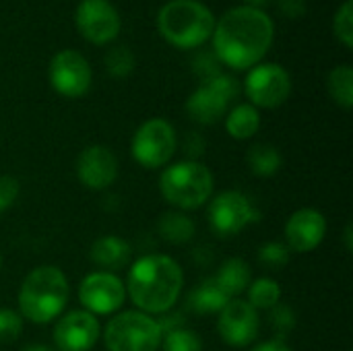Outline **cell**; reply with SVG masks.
Here are the masks:
<instances>
[{
	"mask_svg": "<svg viewBox=\"0 0 353 351\" xmlns=\"http://www.w3.org/2000/svg\"><path fill=\"white\" fill-rule=\"evenodd\" d=\"M157 232L165 242L180 246V244H186L194 238L196 225L184 211H168L159 217Z\"/></svg>",
	"mask_w": 353,
	"mask_h": 351,
	"instance_id": "obj_22",
	"label": "cell"
},
{
	"mask_svg": "<svg viewBox=\"0 0 353 351\" xmlns=\"http://www.w3.org/2000/svg\"><path fill=\"white\" fill-rule=\"evenodd\" d=\"M261 128V114L250 103H238L225 116V130L236 141L252 139Z\"/></svg>",
	"mask_w": 353,
	"mask_h": 351,
	"instance_id": "obj_21",
	"label": "cell"
},
{
	"mask_svg": "<svg viewBox=\"0 0 353 351\" xmlns=\"http://www.w3.org/2000/svg\"><path fill=\"white\" fill-rule=\"evenodd\" d=\"M21 194V184L14 176H0V213L8 211Z\"/></svg>",
	"mask_w": 353,
	"mask_h": 351,
	"instance_id": "obj_32",
	"label": "cell"
},
{
	"mask_svg": "<svg viewBox=\"0 0 353 351\" xmlns=\"http://www.w3.org/2000/svg\"><path fill=\"white\" fill-rule=\"evenodd\" d=\"M101 335L99 319L87 310H70L58 317L52 339L58 351H91Z\"/></svg>",
	"mask_w": 353,
	"mask_h": 351,
	"instance_id": "obj_14",
	"label": "cell"
},
{
	"mask_svg": "<svg viewBox=\"0 0 353 351\" xmlns=\"http://www.w3.org/2000/svg\"><path fill=\"white\" fill-rule=\"evenodd\" d=\"M105 68L114 79H126L134 70V54L126 46H114L105 54Z\"/></svg>",
	"mask_w": 353,
	"mask_h": 351,
	"instance_id": "obj_27",
	"label": "cell"
},
{
	"mask_svg": "<svg viewBox=\"0 0 353 351\" xmlns=\"http://www.w3.org/2000/svg\"><path fill=\"white\" fill-rule=\"evenodd\" d=\"M161 337L159 321L141 310L116 312L103 331L108 351H159Z\"/></svg>",
	"mask_w": 353,
	"mask_h": 351,
	"instance_id": "obj_6",
	"label": "cell"
},
{
	"mask_svg": "<svg viewBox=\"0 0 353 351\" xmlns=\"http://www.w3.org/2000/svg\"><path fill=\"white\" fill-rule=\"evenodd\" d=\"M250 351H292L290 345L283 341V339H269V341H263L259 345H254Z\"/></svg>",
	"mask_w": 353,
	"mask_h": 351,
	"instance_id": "obj_36",
	"label": "cell"
},
{
	"mask_svg": "<svg viewBox=\"0 0 353 351\" xmlns=\"http://www.w3.org/2000/svg\"><path fill=\"white\" fill-rule=\"evenodd\" d=\"M23 351H54L50 345H43V343H31V345H27Z\"/></svg>",
	"mask_w": 353,
	"mask_h": 351,
	"instance_id": "obj_38",
	"label": "cell"
},
{
	"mask_svg": "<svg viewBox=\"0 0 353 351\" xmlns=\"http://www.w3.org/2000/svg\"><path fill=\"white\" fill-rule=\"evenodd\" d=\"M215 180L211 170L192 159L165 166L159 176V192L165 203L178 211H194L207 205L213 197Z\"/></svg>",
	"mask_w": 353,
	"mask_h": 351,
	"instance_id": "obj_5",
	"label": "cell"
},
{
	"mask_svg": "<svg viewBox=\"0 0 353 351\" xmlns=\"http://www.w3.org/2000/svg\"><path fill=\"white\" fill-rule=\"evenodd\" d=\"M333 29L337 39L345 46V48H353V2L345 0L339 10L333 17Z\"/></svg>",
	"mask_w": 353,
	"mask_h": 351,
	"instance_id": "obj_29",
	"label": "cell"
},
{
	"mask_svg": "<svg viewBox=\"0 0 353 351\" xmlns=\"http://www.w3.org/2000/svg\"><path fill=\"white\" fill-rule=\"evenodd\" d=\"M178 149V137L174 126L163 118H151L143 122L130 141L132 159L145 170L165 168Z\"/></svg>",
	"mask_w": 353,
	"mask_h": 351,
	"instance_id": "obj_8",
	"label": "cell"
},
{
	"mask_svg": "<svg viewBox=\"0 0 353 351\" xmlns=\"http://www.w3.org/2000/svg\"><path fill=\"white\" fill-rule=\"evenodd\" d=\"M68 298L70 285L64 271L54 265H41L29 271L19 288V314L33 325H48L62 317Z\"/></svg>",
	"mask_w": 353,
	"mask_h": 351,
	"instance_id": "obj_3",
	"label": "cell"
},
{
	"mask_svg": "<svg viewBox=\"0 0 353 351\" xmlns=\"http://www.w3.org/2000/svg\"><path fill=\"white\" fill-rule=\"evenodd\" d=\"M246 161H248V168L254 176L259 178H271L275 176L281 166H283V157L279 153L277 147L273 145H267V143H256L248 149V155H246Z\"/></svg>",
	"mask_w": 353,
	"mask_h": 351,
	"instance_id": "obj_23",
	"label": "cell"
},
{
	"mask_svg": "<svg viewBox=\"0 0 353 351\" xmlns=\"http://www.w3.org/2000/svg\"><path fill=\"white\" fill-rule=\"evenodd\" d=\"M292 250L285 242H265L259 248V263L267 269H281L290 263Z\"/></svg>",
	"mask_w": 353,
	"mask_h": 351,
	"instance_id": "obj_28",
	"label": "cell"
},
{
	"mask_svg": "<svg viewBox=\"0 0 353 351\" xmlns=\"http://www.w3.org/2000/svg\"><path fill=\"white\" fill-rule=\"evenodd\" d=\"M329 95L343 110H352L353 106V68L347 64L335 66L327 77Z\"/></svg>",
	"mask_w": 353,
	"mask_h": 351,
	"instance_id": "obj_24",
	"label": "cell"
},
{
	"mask_svg": "<svg viewBox=\"0 0 353 351\" xmlns=\"http://www.w3.org/2000/svg\"><path fill=\"white\" fill-rule=\"evenodd\" d=\"M50 85L62 97H83L93 81L87 58L77 50H62L54 54L48 68Z\"/></svg>",
	"mask_w": 353,
	"mask_h": 351,
	"instance_id": "obj_12",
	"label": "cell"
},
{
	"mask_svg": "<svg viewBox=\"0 0 353 351\" xmlns=\"http://www.w3.org/2000/svg\"><path fill=\"white\" fill-rule=\"evenodd\" d=\"M209 225L219 238L240 236L246 228L261 221V211L242 190H223L209 201Z\"/></svg>",
	"mask_w": 353,
	"mask_h": 351,
	"instance_id": "obj_7",
	"label": "cell"
},
{
	"mask_svg": "<svg viewBox=\"0 0 353 351\" xmlns=\"http://www.w3.org/2000/svg\"><path fill=\"white\" fill-rule=\"evenodd\" d=\"M285 244L292 252L304 254L316 250L327 236V219L319 209L304 207L290 215L285 221Z\"/></svg>",
	"mask_w": 353,
	"mask_h": 351,
	"instance_id": "obj_16",
	"label": "cell"
},
{
	"mask_svg": "<svg viewBox=\"0 0 353 351\" xmlns=\"http://www.w3.org/2000/svg\"><path fill=\"white\" fill-rule=\"evenodd\" d=\"M246 2H248L246 6H254V8H259V6H261V4H265L267 0H246Z\"/></svg>",
	"mask_w": 353,
	"mask_h": 351,
	"instance_id": "obj_39",
	"label": "cell"
},
{
	"mask_svg": "<svg viewBox=\"0 0 353 351\" xmlns=\"http://www.w3.org/2000/svg\"><path fill=\"white\" fill-rule=\"evenodd\" d=\"M159 33L168 43L180 50L203 46L215 29L211 8L199 0H170L157 14Z\"/></svg>",
	"mask_w": 353,
	"mask_h": 351,
	"instance_id": "obj_4",
	"label": "cell"
},
{
	"mask_svg": "<svg viewBox=\"0 0 353 351\" xmlns=\"http://www.w3.org/2000/svg\"><path fill=\"white\" fill-rule=\"evenodd\" d=\"M126 296L145 314H165L180 300L184 290V271L168 254H145L128 269Z\"/></svg>",
	"mask_w": 353,
	"mask_h": 351,
	"instance_id": "obj_2",
	"label": "cell"
},
{
	"mask_svg": "<svg viewBox=\"0 0 353 351\" xmlns=\"http://www.w3.org/2000/svg\"><path fill=\"white\" fill-rule=\"evenodd\" d=\"M79 302L83 310L95 317L116 314L126 302L124 281L116 273L93 271L79 283Z\"/></svg>",
	"mask_w": 353,
	"mask_h": 351,
	"instance_id": "obj_11",
	"label": "cell"
},
{
	"mask_svg": "<svg viewBox=\"0 0 353 351\" xmlns=\"http://www.w3.org/2000/svg\"><path fill=\"white\" fill-rule=\"evenodd\" d=\"M248 304L259 312V310H271L279 304L281 300V288L275 279L271 277H259L254 281H250L248 290Z\"/></svg>",
	"mask_w": 353,
	"mask_h": 351,
	"instance_id": "obj_25",
	"label": "cell"
},
{
	"mask_svg": "<svg viewBox=\"0 0 353 351\" xmlns=\"http://www.w3.org/2000/svg\"><path fill=\"white\" fill-rule=\"evenodd\" d=\"M213 279L234 300L236 296H240L248 290V285L252 281V269L244 259L232 257V259L221 263V267L217 269Z\"/></svg>",
	"mask_w": 353,
	"mask_h": 351,
	"instance_id": "obj_19",
	"label": "cell"
},
{
	"mask_svg": "<svg viewBox=\"0 0 353 351\" xmlns=\"http://www.w3.org/2000/svg\"><path fill=\"white\" fill-rule=\"evenodd\" d=\"M159 351H203V339L194 331L178 327L163 333Z\"/></svg>",
	"mask_w": 353,
	"mask_h": 351,
	"instance_id": "obj_26",
	"label": "cell"
},
{
	"mask_svg": "<svg viewBox=\"0 0 353 351\" xmlns=\"http://www.w3.org/2000/svg\"><path fill=\"white\" fill-rule=\"evenodd\" d=\"M232 298L217 285L213 277L201 281L188 296V308L196 314H219Z\"/></svg>",
	"mask_w": 353,
	"mask_h": 351,
	"instance_id": "obj_20",
	"label": "cell"
},
{
	"mask_svg": "<svg viewBox=\"0 0 353 351\" xmlns=\"http://www.w3.org/2000/svg\"><path fill=\"white\" fill-rule=\"evenodd\" d=\"M74 21L81 35L95 46L114 41L122 27L120 14L110 0H81Z\"/></svg>",
	"mask_w": 353,
	"mask_h": 351,
	"instance_id": "obj_13",
	"label": "cell"
},
{
	"mask_svg": "<svg viewBox=\"0 0 353 351\" xmlns=\"http://www.w3.org/2000/svg\"><path fill=\"white\" fill-rule=\"evenodd\" d=\"M205 147H207V143H205V139L199 132H188L186 139H184V143H182V149L186 153V159H192V161H199L196 157L201 153H205Z\"/></svg>",
	"mask_w": 353,
	"mask_h": 351,
	"instance_id": "obj_34",
	"label": "cell"
},
{
	"mask_svg": "<svg viewBox=\"0 0 353 351\" xmlns=\"http://www.w3.org/2000/svg\"><path fill=\"white\" fill-rule=\"evenodd\" d=\"M246 97L250 99V106L273 110L288 101L292 93V77L290 72L273 62L256 64L248 70L244 81Z\"/></svg>",
	"mask_w": 353,
	"mask_h": 351,
	"instance_id": "obj_10",
	"label": "cell"
},
{
	"mask_svg": "<svg viewBox=\"0 0 353 351\" xmlns=\"http://www.w3.org/2000/svg\"><path fill=\"white\" fill-rule=\"evenodd\" d=\"M77 178L89 190H105L118 178V159L103 145H89L77 157Z\"/></svg>",
	"mask_w": 353,
	"mask_h": 351,
	"instance_id": "obj_17",
	"label": "cell"
},
{
	"mask_svg": "<svg viewBox=\"0 0 353 351\" xmlns=\"http://www.w3.org/2000/svg\"><path fill=\"white\" fill-rule=\"evenodd\" d=\"M238 95V81L232 74L219 72L211 79H205L186 99L188 116L199 124L219 122L232 99Z\"/></svg>",
	"mask_w": 353,
	"mask_h": 351,
	"instance_id": "obj_9",
	"label": "cell"
},
{
	"mask_svg": "<svg viewBox=\"0 0 353 351\" xmlns=\"http://www.w3.org/2000/svg\"><path fill=\"white\" fill-rule=\"evenodd\" d=\"M261 331V317L246 300H230L217 314V333L232 348H248Z\"/></svg>",
	"mask_w": 353,
	"mask_h": 351,
	"instance_id": "obj_15",
	"label": "cell"
},
{
	"mask_svg": "<svg viewBox=\"0 0 353 351\" xmlns=\"http://www.w3.org/2000/svg\"><path fill=\"white\" fill-rule=\"evenodd\" d=\"M279 10L285 17L298 19V17L306 14V0H279Z\"/></svg>",
	"mask_w": 353,
	"mask_h": 351,
	"instance_id": "obj_35",
	"label": "cell"
},
{
	"mask_svg": "<svg viewBox=\"0 0 353 351\" xmlns=\"http://www.w3.org/2000/svg\"><path fill=\"white\" fill-rule=\"evenodd\" d=\"M269 325L273 327V331L277 333L275 339H283L285 335H290L296 327V312L290 306L277 304L275 308L269 310Z\"/></svg>",
	"mask_w": 353,
	"mask_h": 351,
	"instance_id": "obj_30",
	"label": "cell"
},
{
	"mask_svg": "<svg viewBox=\"0 0 353 351\" xmlns=\"http://www.w3.org/2000/svg\"><path fill=\"white\" fill-rule=\"evenodd\" d=\"M213 54L217 60L236 70L256 66L273 46V19L254 6L230 8L213 29Z\"/></svg>",
	"mask_w": 353,
	"mask_h": 351,
	"instance_id": "obj_1",
	"label": "cell"
},
{
	"mask_svg": "<svg viewBox=\"0 0 353 351\" xmlns=\"http://www.w3.org/2000/svg\"><path fill=\"white\" fill-rule=\"evenodd\" d=\"M219 60L213 52H201L196 58H194V72L205 81V79H211L215 74H219Z\"/></svg>",
	"mask_w": 353,
	"mask_h": 351,
	"instance_id": "obj_33",
	"label": "cell"
},
{
	"mask_svg": "<svg viewBox=\"0 0 353 351\" xmlns=\"http://www.w3.org/2000/svg\"><path fill=\"white\" fill-rule=\"evenodd\" d=\"M23 331V317L19 310L0 308V343H12Z\"/></svg>",
	"mask_w": 353,
	"mask_h": 351,
	"instance_id": "obj_31",
	"label": "cell"
},
{
	"mask_svg": "<svg viewBox=\"0 0 353 351\" xmlns=\"http://www.w3.org/2000/svg\"><path fill=\"white\" fill-rule=\"evenodd\" d=\"M0 269H2V254H0Z\"/></svg>",
	"mask_w": 353,
	"mask_h": 351,
	"instance_id": "obj_40",
	"label": "cell"
},
{
	"mask_svg": "<svg viewBox=\"0 0 353 351\" xmlns=\"http://www.w3.org/2000/svg\"><path fill=\"white\" fill-rule=\"evenodd\" d=\"M130 257H132L130 244L118 236H101L89 248V259L97 267V271L116 273L128 267Z\"/></svg>",
	"mask_w": 353,
	"mask_h": 351,
	"instance_id": "obj_18",
	"label": "cell"
},
{
	"mask_svg": "<svg viewBox=\"0 0 353 351\" xmlns=\"http://www.w3.org/2000/svg\"><path fill=\"white\" fill-rule=\"evenodd\" d=\"M353 228H352V223H347L345 225V232H343V238H345V250L347 252H352L353 250Z\"/></svg>",
	"mask_w": 353,
	"mask_h": 351,
	"instance_id": "obj_37",
	"label": "cell"
}]
</instances>
